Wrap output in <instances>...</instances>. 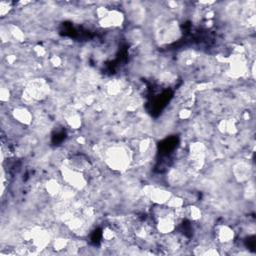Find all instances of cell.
Here are the masks:
<instances>
[{"label":"cell","instance_id":"cell-1","mask_svg":"<svg viewBox=\"0 0 256 256\" xmlns=\"http://www.w3.org/2000/svg\"><path fill=\"white\" fill-rule=\"evenodd\" d=\"M104 161L114 171H125L131 162L128 149L124 146L113 145L104 150Z\"/></svg>","mask_w":256,"mask_h":256},{"label":"cell","instance_id":"cell-2","mask_svg":"<svg viewBox=\"0 0 256 256\" xmlns=\"http://www.w3.org/2000/svg\"><path fill=\"white\" fill-rule=\"evenodd\" d=\"M251 166L249 163L245 161H241L236 163L233 166V175L234 178L240 182V183H245L250 180L251 177Z\"/></svg>","mask_w":256,"mask_h":256},{"label":"cell","instance_id":"cell-3","mask_svg":"<svg viewBox=\"0 0 256 256\" xmlns=\"http://www.w3.org/2000/svg\"><path fill=\"white\" fill-rule=\"evenodd\" d=\"M13 118L23 125H30L33 122V114L25 106H16L12 110Z\"/></svg>","mask_w":256,"mask_h":256}]
</instances>
